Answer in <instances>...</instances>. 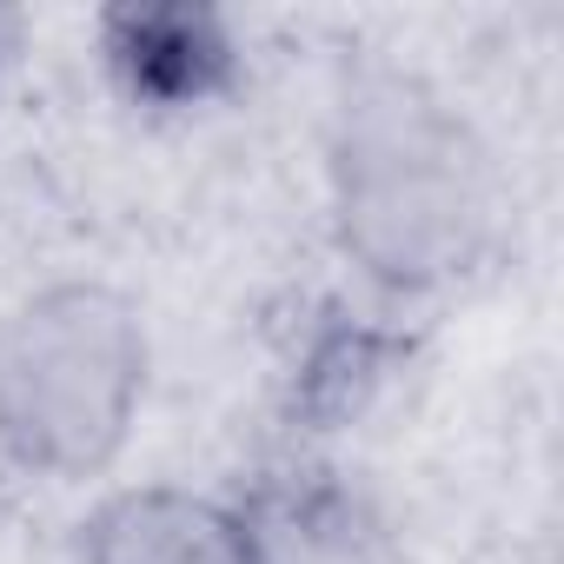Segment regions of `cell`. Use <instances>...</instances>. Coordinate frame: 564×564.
<instances>
[{
	"label": "cell",
	"mask_w": 564,
	"mask_h": 564,
	"mask_svg": "<svg viewBox=\"0 0 564 564\" xmlns=\"http://www.w3.org/2000/svg\"><path fill=\"white\" fill-rule=\"evenodd\" d=\"M333 186L346 252L392 293L458 279L491 232V166L471 127L405 74L346 94Z\"/></svg>",
	"instance_id": "obj_1"
},
{
	"label": "cell",
	"mask_w": 564,
	"mask_h": 564,
	"mask_svg": "<svg viewBox=\"0 0 564 564\" xmlns=\"http://www.w3.org/2000/svg\"><path fill=\"white\" fill-rule=\"evenodd\" d=\"M147 333L107 286H54L0 319V445L28 471L87 478L133 425Z\"/></svg>",
	"instance_id": "obj_2"
},
{
	"label": "cell",
	"mask_w": 564,
	"mask_h": 564,
	"mask_svg": "<svg viewBox=\"0 0 564 564\" xmlns=\"http://www.w3.org/2000/svg\"><path fill=\"white\" fill-rule=\"evenodd\" d=\"M87 564H265V551L246 511L180 485H147L100 505L87 524Z\"/></svg>",
	"instance_id": "obj_3"
},
{
	"label": "cell",
	"mask_w": 564,
	"mask_h": 564,
	"mask_svg": "<svg viewBox=\"0 0 564 564\" xmlns=\"http://www.w3.org/2000/svg\"><path fill=\"white\" fill-rule=\"evenodd\" d=\"M107 67L147 107H199L232 80V41L206 8H120L107 14Z\"/></svg>",
	"instance_id": "obj_4"
},
{
	"label": "cell",
	"mask_w": 564,
	"mask_h": 564,
	"mask_svg": "<svg viewBox=\"0 0 564 564\" xmlns=\"http://www.w3.org/2000/svg\"><path fill=\"white\" fill-rule=\"evenodd\" d=\"M399 359V339L379 326H326L300 366V405L313 419H346L366 405V392L386 379V366Z\"/></svg>",
	"instance_id": "obj_5"
}]
</instances>
